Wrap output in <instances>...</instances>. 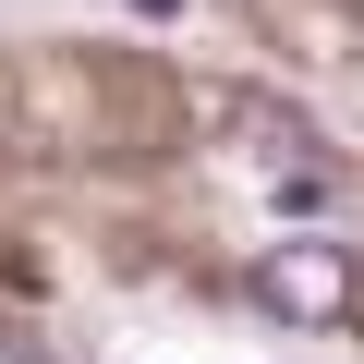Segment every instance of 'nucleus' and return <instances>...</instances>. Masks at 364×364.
I'll return each mask as SVG.
<instances>
[{
	"mask_svg": "<svg viewBox=\"0 0 364 364\" xmlns=\"http://www.w3.org/2000/svg\"><path fill=\"white\" fill-rule=\"evenodd\" d=\"M243 291H255L279 328H340V316H352V291H364V255H352L340 231H291V243H255Z\"/></svg>",
	"mask_w": 364,
	"mask_h": 364,
	"instance_id": "nucleus-1",
	"label": "nucleus"
},
{
	"mask_svg": "<svg viewBox=\"0 0 364 364\" xmlns=\"http://www.w3.org/2000/svg\"><path fill=\"white\" fill-rule=\"evenodd\" d=\"M267 207H279V219H328V207H340V182H328V170H279V182H267Z\"/></svg>",
	"mask_w": 364,
	"mask_h": 364,
	"instance_id": "nucleus-2",
	"label": "nucleus"
},
{
	"mask_svg": "<svg viewBox=\"0 0 364 364\" xmlns=\"http://www.w3.org/2000/svg\"><path fill=\"white\" fill-rule=\"evenodd\" d=\"M122 13H134V25H182V0H122Z\"/></svg>",
	"mask_w": 364,
	"mask_h": 364,
	"instance_id": "nucleus-3",
	"label": "nucleus"
},
{
	"mask_svg": "<svg viewBox=\"0 0 364 364\" xmlns=\"http://www.w3.org/2000/svg\"><path fill=\"white\" fill-rule=\"evenodd\" d=\"M0 364H37V352H25V340H0Z\"/></svg>",
	"mask_w": 364,
	"mask_h": 364,
	"instance_id": "nucleus-4",
	"label": "nucleus"
}]
</instances>
